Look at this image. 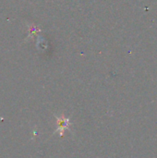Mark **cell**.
I'll return each mask as SVG.
<instances>
[{
    "mask_svg": "<svg viewBox=\"0 0 157 158\" xmlns=\"http://www.w3.org/2000/svg\"><path fill=\"white\" fill-rule=\"evenodd\" d=\"M69 119L65 117H59L56 118V132L59 133L60 136L64 135L65 131H67L69 127Z\"/></svg>",
    "mask_w": 157,
    "mask_h": 158,
    "instance_id": "1",
    "label": "cell"
}]
</instances>
